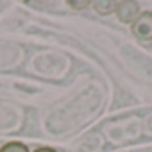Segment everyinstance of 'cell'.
<instances>
[{"instance_id":"obj_1","label":"cell","mask_w":152,"mask_h":152,"mask_svg":"<svg viewBox=\"0 0 152 152\" xmlns=\"http://www.w3.org/2000/svg\"><path fill=\"white\" fill-rule=\"evenodd\" d=\"M132 32L141 39H152V13H143L134 22Z\"/></svg>"},{"instance_id":"obj_2","label":"cell","mask_w":152,"mask_h":152,"mask_svg":"<svg viewBox=\"0 0 152 152\" xmlns=\"http://www.w3.org/2000/svg\"><path fill=\"white\" fill-rule=\"evenodd\" d=\"M116 15H118V18L122 20V22H125V23H129V22H132L134 20V16H138V6L134 4V2H120V4H116Z\"/></svg>"},{"instance_id":"obj_3","label":"cell","mask_w":152,"mask_h":152,"mask_svg":"<svg viewBox=\"0 0 152 152\" xmlns=\"http://www.w3.org/2000/svg\"><path fill=\"white\" fill-rule=\"evenodd\" d=\"M0 152H29V148L23 145V143H18V141H13V143H7L0 148Z\"/></svg>"},{"instance_id":"obj_4","label":"cell","mask_w":152,"mask_h":152,"mask_svg":"<svg viewBox=\"0 0 152 152\" xmlns=\"http://www.w3.org/2000/svg\"><path fill=\"white\" fill-rule=\"evenodd\" d=\"M95 7H97V13H100V15H107V13L115 11L116 4H115V2H95Z\"/></svg>"},{"instance_id":"obj_5","label":"cell","mask_w":152,"mask_h":152,"mask_svg":"<svg viewBox=\"0 0 152 152\" xmlns=\"http://www.w3.org/2000/svg\"><path fill=\"white\" fill-rule=\"evenodd\" d=\"M70 6H72V7H77V9H83V7H88L90 2H75V0H72Z\"/></svg>"},{"instance_id":"obj_6","label":"cell","mask_w":152,"mask_h":152,"mask_svg":"<svg viewBox=\"0 0 152 152\" xmlns=\"http://www.w3.org/2000/svg\"><path fill=\"white\" fill-rule=\"evenodd\" d=\"M34 152H56V150L50 148V147H43V148H38V150H34Z\"/></svg>"}]
</instances>
